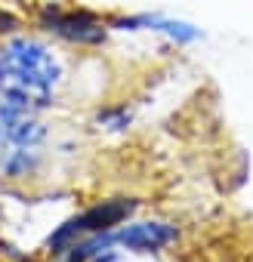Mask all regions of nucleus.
<instances>
[{
  "mask_svg": "<svg viewBox=\"0 0 253 262\" xmlns=\"http://www.w3.org/2000/svg\"><path fill=\"white\" fill-rule=\"evenodd\" d=\"M176 228L167 222H130V225H117L108 231L111 247H126V250H136V253H155L164 250L170 244H176Z\"/></svg>",
  "mask_w": 253,
  "mask_h": 262,
  "instance_id": "nucleus-4",
  "label": "nucleus"
},
{
  "mask_svg": "<svg viewBox=\"0 0 253 262\" xmlns=\"http://www.w3.org/2000/svg\"><path fill=\"white\" fill-rule=\"evenodd\" d=\"M65 83L62 56L37 37L0 40V93L37 108H50Z\"/></svg>",
  "mask_w": 253,
  "mask_h": 262,
  "instance_id": "nucleus-1",
  "label": "nucleus"
},
{
  "mask_svg": "<svg viewBox=\"0 0 253 262\" xmlns=\"http://www.w3.org/2000/svg\"><path fill=\"white\" fill-rule=\"evenodd\" d=\"M40 22L47 31L71 40V43H99L105 37V25L99 16L87 10H65V7H44Z\"/></svg>",
  "mask_w": 253,
  "mask_h": 262,
  "instance_id": "nucleus-3",
  "label": "nucleus"
},
{
  "mask_svg": "<svg viewBox=\"0 0 253 262\" xmlns=\"http://www.w3.org/2000/svg\"><path fill=\"white\" fill-rule=\"evenodd\" d=\"M50 148V126L44 108L0 93V179H31Z\"/></svg>",
  "mask_w": 253,
  "mask_h": 262,
  "instance_id": "nucleus-2",
  "label": "nucleus"
}]
</instances>
